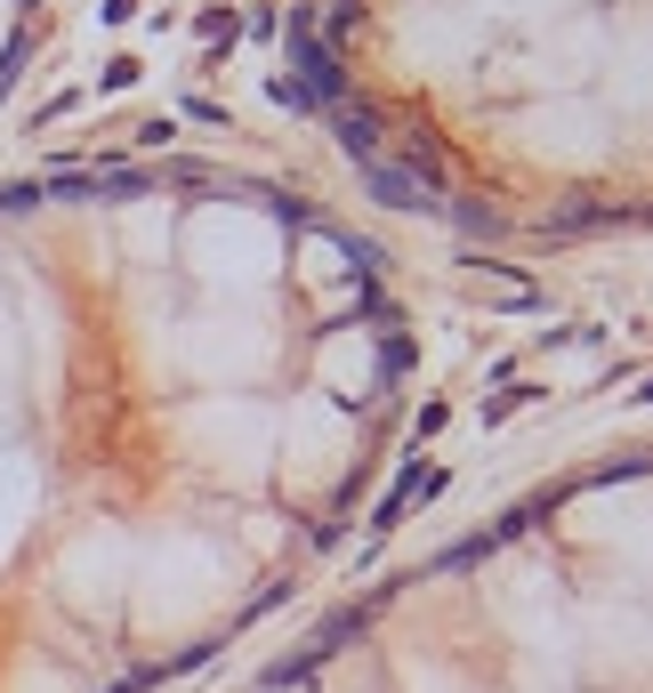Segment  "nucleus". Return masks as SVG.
I'll use <instances>...</instances> for the list:
<instances>
[{"label":"nucleus","instance_id":"f257e3e1","mask_svg":"<svg viewBox=\"0 0 653 693\" xmlns=\"http://www.w3.org/2000/svg\"><path fill=\"white\" fill-rule=\"evenodd\" d=\"M403 315L307 202L194 170L0 194V693H154L372 493Z\"/></svg>","mask_w":653,"mask_h":693},{"label":"nucleus","instance_id":"f03ea898","mask_svg":"<svg viewBox=\"0 0 653 693\" xmlns=\"http://www.w3.org/2000/svg\"><path fill=\"white\" fill-rule=\"evenodd\" d=\"M339 89L484 218H653V0H339Z\"/></svg>","mask_w":653,"mask_h":693},{"label":"nucleus","instance_id":"7ed1b4c3","mask_svg":"<svg viewBox=\"0 0 653 693\" xmlns=\"http://www.w3.org/2000/svg\"><path fill=\"white\" fill-rule=\"evenodd\" d=\"M234 693H653V452L508 508Z\"/></svg>","mask_w":653,"mask_h":693},{"label":"nucleus","instance_id":"20e7f679","mask_svg":"<svg viewBox=\"0 0 653 693\" xmlns=\"http://www.w3.org/2000/svg\"><path fill=\"white\" fill-rule=\"evenodd\" d=\"M25 25H33V0H0V73L16 65V49H25Z\"/></svg>","mask_w":653,"mask_h":693}]
</instances>
